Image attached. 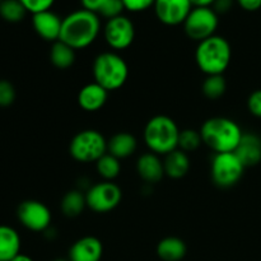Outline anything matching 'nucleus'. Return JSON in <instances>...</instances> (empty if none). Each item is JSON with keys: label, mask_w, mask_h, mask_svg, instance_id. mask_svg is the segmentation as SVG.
I'll return each instance as SVG.
<instances>
[{"label": "nucleus", "mask_w": 261, "mask_h": 261, "mask_svg": "<svg viewBox=\"0 0 261 261\" xmlns=\"http://www.w3.org/2000/svg\"><path fill=\"white\" fill-rule=\"evenodd\" d=\"M10 261H33L32 257H30L28 255H24V254H18L17 256L14 257L13 260Z\"/></svg>", "instance_id": "37"}, {"label": "nucleus", "mask_w": 261, "mask_h": 261, "mask_svg": "<svg viewBox=\"0 0 261 261\" xmlns=\"http://www.w3.org/2000/svg\"><path fill=\"white\" fill-rule=\"evenodd\" d=\"M245 168L234 152L217 153L211 165L212 180L218 188L229 189L241 180Z\"/></svg>", "instance_id": "7"}, {"label": "nucleus", "mask_w": 261, "mask_h": 261, "mask_svg": "<svg viewBox=\"0 0 261 261\" xmlns=\"http://www.w3.org/2000/svg\"><path fill=\"white\" fill-rule=\"evenodd\" d=\"M163 167H165L166 176L178 180L188 175L190 170V158L188 153L182 152L181 149H176L165 155Z\"/></svg>", "instance_id": "19"}, {"label": "nucleus", "mask_w": 261, "mask_h": 261, "mask_svg": "<svg viewBox=\"0 0 261 261\" xmlns=\"http://www.w3.org/2000/svg\"><path fill=\"white\" fill-rule=\"evenodd\" d=\"M203 94L209 99H218L226 93L227 83L223 74L219 75H206L205 81L201 86Z\"/></svg>", "instance_id": "25"}, {"label": "nucleus", "mask_w": 261, "mask_h": 261, "mask_svg": "<svg viewBox=\"0 0 261 261\" xmlns=\"http://www.w3.org/2000/svg\"><path fill=\"white\" fill-rule=\"evenodd\" d=\"M234 154L245 167H252L261 162V138L254 133H244Z\"/></svg>", "instance_id": "15"}, {"label": "nucleus", "mask_w": 261, "mask_h": 261, "mask_svg": "<svg viewBox=\"0 0 261 261\" xmlns=\"http://www.w3.org/2000/svg\"><path fill=\"white\" fill-rule=\"evenodd\" d=\"M153 8L161 23L178 25L184 24L194 7L190 0H155Z\"/></svg>", "instance_id": "12"}, {"label": "nucleus", "mask_w": 261, "mask_h": 261, "mask_svg": "<svg viewBox=\"0 0 261 261\" xmlns=\"http://www.w3.org/2000/svg\"><path fill=\"white\" fill-rule=\"evenodd\" d=\"M27 13L19 0H3L0 3V17L9 23L20 22Z\"/></svg>", "instance_id": "26"}, {"label": "nucleus", "mask_w": 261, "mask_h": 261, "mask_svg": "<svg viewBox=\"0 0 261 261\" xmlns=\"http://www.w3.org/2000/svg\"><path fill=\"white\" fill-rule=\"evenodd\" d=\"M218 24V14L214 12L213 8L194 7L184 22V30L189 38L201 42L216 35Z\"/></svg>", "instance_id": "8"}, {"label": "nucleus", "mask_w": 261, "mask_h": 261, "mask_svg": "<svg viewBox=\"0 0 261 261\" xmlns=\"http://www.w3.org/2000/svg\"><path fill=\"white\" fill-rule=\"evenodd\" d=\"M50 60L58 69H68L75 61V50L63 41L53 43L50 50Z\"/></svg>", "instance_id": "23"}, {"label": "nucleus", "mask_w": 261, "mask_h": 261, "mask_svg": "<svg viewBox=\"0 0 261 261\" xmlns=\"http://www.w3.org/2000/svg\"><path fill=\"white\" fill-rule=\"evenodd\" d=\"M125 10L124 4H122L121 0H106L102 8L99 9L98 15L106 18L107 20L112 19V18H116L122 15V12Z\"/></svg>", "instance_id": "28"}, {"label": "nucleus", "mask_w": 261, "mask_h": 261, "mask_svg": "<svg viewBox=\"0 0 261 261\" xmlns=\"http://www.w3.org/2000/svg\"><path fill=\"white\" fill-rule=\"evenodd\" d=\"M32 25L41 38L54 43L60 38L63 18L59 17L53 10H45L32 14Z\"/></svg>", "instance_id": "13"}, {"label": "nucleus", "mask_w": 261, "mask_h": 261, "mask_svg": "<svg viewBox=\"0 0 261 261\" xmlns=\"http://www.w3.org/2000/svg\"><path fill=\"white\" fill-rule=\"evenodd\" d=\"M107 98H109V91H106L96 82L84 86L78 93L79 106L87 112H96L101 110L106 105Z\"/></svg>", "instance_id": "16"}, {"label": "nucleus", "mask_w": 261, "mask_h": 261, "mask_svg": "<svg viewBox=\"0 0 261 261\" xmlns=\"http://www.w3.org/2000/svg\"><path fill=\"white\" fill-rule=\"evenodd\" d=\"M186 244L178 237H166L157 245V255L163 261H180L185 257Z\"/></svg>", "instance_id": "21"}, {"label": "nucleus", "mask_w": 261, "mask_h": 261, "mask_svg": "<svg viewBox=\"0 0 261 261\" xmlns=\"http://www.w3.org/2000/svg\"><path fill=\"white\" fill-rule=\"evenodd\" d=\"M54 261H69V260H65V259H56V260H54Z\"/></svg>", "instance_id": "38"}, {"label": "nucleus", "mask_w": 261, "mask_h": 261, "mask_svg": "<svg viewBox=\"0 0 261 261\" xmlns=\"http://www.w3.org/2000/svg\"><path fill=\"white\" fill-rule=\"evenodd\" d=\"M20 254V236L13 227L0 224V261H10Z\"/></svg>", "instance_id": "20"}, {"label": "nucleus", "mask_w": 261, "mask_h": 261, "mask_svg": "<svg viewBox=\"0 0 261 261\" xmlns=\"http://www.w3.org/2000/svg\"><path fill=\"white\" fill-rule=\"evenodd\" d=\"M3 2V0H0V3H2Z\"/></svg>", "instance_id": "39"}, {"label": "nucleus", "mask_w": 261, "mask_h": 261, "mask_svg": "<svg viewBox=\"0 0 261 261\" xmlns=\"http://www.w3.org/2000/svg\"><path fill=\"white\" fill-rule=\"evenodd\" d=\"M138 148L137 138L130 133L120 132L107 140V153L122 160L134 154Z\"/></svg>", "instance_id": "18"}, {"label": "nucleus", "mask_w": 261, "mask_h": 261, "mask_svg": "<svg viewBox=\"0 0 261 261\" xmlns=\"http://www.w3.org/2000/svg\"><path fill=\"white\" fill-rule=\"evenodd\" d=\"M69 153L76 162L96 163L107 153V140L98 130H82L71 139Z\"/></svg>", "instance_id": "6"}, {"label": "nucleus", "mask_w": 261, "mask_h": 261, "mask_svg": "<svg viewBox=\"0 0 261 261\" xmlns=\"http://www.w3.org/2000/svg\"><path fill=\"white\" fill-rule=\"evenodd\" d=\"M232 7H233V0H216L214 4L212 5L217 14H224V13L229 12Z\"/></svg>", "instance_id": "33"}, {"label": "nucleus", "mask_w": 261, "mask_h": 261, "mask_svg": "<svg viewBox=\"0 0 261 261\" xmlns=\"http://www.w3.org/2000/svg\"><path fill=\"white\" fill-rule=\"evenodd\" d=\"M103 36L110 47L114 50H125L134 42V23L126 15L112 18L105 24Z\"/></svg>", "instance_id": "11"}, {"label": "nucleus", "mask_w": 261, "mask_h": 261, "mask_svg": "<svg viewBox=\"0 0 261 261\" xmlns=\"http://www.w3.org/2000/svg\"><path fill=\"white\" fill-rule=\"evenodd\" d=\"M103 245L97 237L86 236L79 239L69 250V261H101Z\"/></svg>", "instance_id": "14"}, {"label": "nucleus", "mask_w": 261, "mask_h": 261, "mask_svg": "<svg viewBox=\"0 0 261 261\" xmlns=\"http://www.w3.org/2000/svg\"><path fill=\"white\" fill-rule=\"evenodd\" d=\"M203 143L214 153L234 152L244 132L236 121L228 117H211L200 129Z\"/></svg>", "instance_id": "2"}, {"label": "nucleus", "mask_w": 261, "mask_h": 261, "mask_svg": "<svg viewBox=\"0 0 261 261\" xmlns=\"http://www.w3.org/2000/svg\"><path fill=\"white\" fill-rule=\"evenodd\" d=\"M138 175L148 184H157L165 176L163 161L155 153H144L138 158L137 162Z\"/></svg>", "instance_id": "17"}, {"label": "nucleus", "mask_w": 261, "mask_h": 261, "mask_svg": "<svg viewBox=\"0 0 261 261\" xmlns=\"http://www.w3.org/2000/svg\"><path fill=\"white\" fill-rule=\"evenodd\" d=\"M96 168L98 175L105 181H112L121 172V163H120L119 158L114 157L110 153H106L97 161Z\"/></svg>", "instance_id": "24"}, {"label": "nucleus", "mask_w": 261, "mask_h": 261, "mask_svg": "<svg viewBox=\"0 0 261 261\" xmlns=\"http://www.w3.org/2000/svg\"><path fill=\"white\" fill-rule=\"evenodd\" d=\"M122 191L116 184L103 181L92 185L86 193L87 206L96 213H109L119 206Z\"/></svg>", "instance_id": "9"}, {"label": "nucleus", "mask_w": 261, "mask_h": 261, "mask_svg": "<svg viewBox=\"0 0 261 261\" xmlns=\"http://www.w3.org/2000/svg\"><path fill=\"white\" fill-rule=\"evenodd\" d=\"M203 143V138H201L200 132L194 129H185L180 132V137H178V149L182 152H195Z\"/></svg>", "instance_id": "27"}, {"label": "nucleus", "mask_w": 261, "mask_h": 261, "mask_svg": "<svg viewBox=\"0 0 261 261\" xmlns=\"http://www.w3.org/2000/svg\"><path fill=\"white\" fill-rule=\"evenodd\" d=\"M92 70L94 82L109 92L117 91L124 87L129 78V66L126 61L119 54L111 51L97 55Z\"/></svg>", "instance_id": "5"}, {"label": "nucleus", "mask_w": 261, "mask_h": 261, "mask_svg": "<svg viewBox=\"0 0 261 261\" xmlns=\"http://www.w3.org/2000/svg\"><path fill=\"white\" fill-rule=\"evenodd\" d=\"M236 2L246 12H256L261 8V0H236Z\"/></svg>", "instance_id": "35"}, {"label": "nucleus", "mask_w": 261, "mask_h": 261, "mask_svg": "<svg viewBox=\"0 0 261 261\" xmlns=\"http://www.w3.org/2000/svg\"><path fill=\"white\" fill-rule=\"evenodd\" d=\"M101 32V19L97 13L78 9L63 18L60 38L74 50H82L96 41Z\"/></svg>", "instance_id": "1"}, {"label": "nucleus", "mask_w": 261, "mask_h": 261, "mask_svg": "<svg viewBox=\"0 0 261 261\" xmlns=\"http://www.w3.org/2000/svg\"><path fill=\"white\" fill-rule=\"evenodd\" d=\"M81 3L83 9L89 10V12H93L98 14L99 9H101L102 5L106 3V0H81Z\"/></svg>", "instance_id": "34"}, {"label": "nucleus", "mask_w": 261, "mask_h": 261, "mask_svg": "<svg viewBox=\"0 0 261 261\" xmlns=\"http://www.w3.org/2000/svg\"><path fill=\"white\" fill-rule=\"evenodd\" d=\"M180 132L175 120L166 115H157L145 125L144 142L152 153L166 155L178 149Z\"/></svg>", "instance_id": "4"}, {"label": "nucleus", "mask_w": 261, "mask_h": 261, "mask_svg": "<svg viewBox=\"0 0 261 261\" xmlns=\"http://www.w3.org/2000/svg\"><path fill=\"white\" fill-rule=\"evenodd\" d=\"M15 101V88L10 82L0 81V107H9Z\"/></svg>", "instance_id": "29"}, {"label": "nucleus", "mask_w": 261, "mask_h": 261, "mask_svg": "<svg viewBox=\"0 0 261 261\" xmlns=\"http://www.w3.org/2000/svg\"><path fill=\"white\" fill-rule=\"evenodd\" d=\"M124 4L125 10L129 12L138 13V12H144V10L149 9L150 7L154 5L155 0H121Z\"/></svg>", "instance_id": "31"}, {"label": "nucleus", "mask_w": 261, "mask_h": 261, "mask_svg": "<svg viewBox=\"0 0 261 261\" xmlns=\"http://www.w3.org/2000/svg\"><path fill=\"white\" fill-rule=\"evenodd\" d=\"M20 224L32 232H46L51 224V212L38 200H24L17 209Z\"/></svg>", "instance_id": "10"}, {"label": "nucleus", "mask_w": 261, "mask_h": 261, "mask_svg": "<svg viewBox=\"0 0 261 261\" xmlns=\"http://www.w3.org/2000/svg\"><path fill=\"white\" fill-rule=\"evenodd\" d=\"M87 206L86 194L81 190H70L63 196L60 203L61 212L68 218H75L83 213L84 208Z\"/></svg>", "instance_id": "22"}, {"label": "nucleus", "mask_w": 261, "mask_h": 261, "mask_svg": "<svg viewBox=\"0 0 261 261\" xmlns=\"http://www.w3.org/2000/svg\"><path fill=\"white\" fill-rule=\"evenodd\" d=\"M19 2L22 3L28 13L36 14V13L45 12V10H51L55 0H19Z\"/></svg>", "instance_id": "30"}, {"label": "nucleus", "mask_w": 261, "mask_h": 261, "mask_svg": "<svg viewBox=\"0 0 261 261\" xmlns=\"http://www.w3.org/2000/svg\"><path fill=\"white\" fill-rule=\"evenodd\" d=\"M247 109L250 114L261 119V89L252 92L247 99Z\"/></svg>", "instance_id": "32"}, {"label": "nucleus", "mask_w": 261, "mask_h": 261, "mask_svg": "<svg viewBox=\"0 0 261 261\" xmlns=\"http://www.w3.org/2000/svg\"><path fill=\"white\" fill-rule=\"evenodd\" d=\"M231 59V45L222 36L214 35L199 42L198 46H196V65L206 75L223 74L229 66Z\"/></svg>", "instance_id": "3"}, {"label": "nucleus", "mask_w": 261, "mask_h": 261, "mask_svg": "<svg viewBox=\"0 0 261 261\" xmlns=\"http://www.w3.org/2000/svg\"><path fill=\"white\" fill-rule=\"evenodd\" d=\"M193 7H212L216 0H190Z\"/></svg>", "instance_id": "36"}]
</instances>
